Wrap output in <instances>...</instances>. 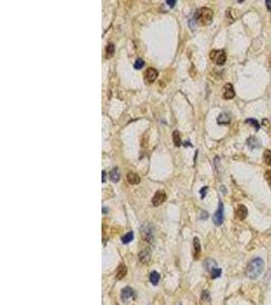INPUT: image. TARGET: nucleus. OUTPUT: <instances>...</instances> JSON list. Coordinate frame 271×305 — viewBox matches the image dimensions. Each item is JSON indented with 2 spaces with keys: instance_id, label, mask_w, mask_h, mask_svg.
<instances>
[{
  "instance_id": "1",
  "label": "nucleus",
  "mask_w": 271,
  "mask_h": 305,
  "mask_svg": "<svg viewBox=\"0 0 271 305\" xmlns=\"http://www.w3.org/2000/svg\"><path fill=\"white\" fill-rule=\"evenodd\" d=\"M263 268H264V262L262 260V258L256 257L249 262L248 267L246 268V275L250 279L255 280L262 274Z\"/></svg>"
},
{
  "instance_id": "2",
  "label": "nucleus",
  "mask_w": 271,
  "mask_h": 305,
  "mask_svg": "<svg viewBox=\"0 0 271 305\" xmlns=\"http://www.w3.org/2000/svg\"><path fill=\"white\" fill-rule=\"evenodd\" d=\"M213 18V12L210 8L202 7L196 12L195 14V20L200 24V26H208L211 23Z\"/></svg>"
},
{
  "instance_id": "3",
  "label": "nucleus",
  "mask_w": 271,
  "mask_h": 305,
  "mask_svg": "<svg viewBox=\"0 0 271 305\" xmlns=\"http://www.w3.org/2000/svg\"><path fill=\"white\" fill-rule=\"evenodd\" d=\"M209 57L217 65H224L226 60V54L224 50H212Z\"/></svg>"
},
{
  "instance_id": "4",
  "label": "nucleus",
  "mask_w": 271,
  "mask_h": 305,
  "mask_svg": "<svg viewBox=\"0 0 271 305\" xmlns=\"http://www.w3.org/2000/svg\"><path fill=\"white\" fill-rule=\"evenodd\" d=\"M141 236L144 241H146L148 243H152L153 240V233H152V228L150 225L148 224H144V225L141 227Z\"/></svg>"
},
{
  "instance_id": "5",
  "label": "nucleus",
  "mask_w": 271,
  "mask_h": 305,
  "mask_svg": "<svg viewBox=\"0 0 271 305\" xmlns=\"http://www.w3.org/2000/svg\"><path fill=\"white\" fill-rule=\"evenodd\" d=\"M213 223L215 224L216 226H219L224 222V206H222V202L219 201V205H218V210L216 211V213L213 215Z\"/></svg>"
},
{
  "instance_id": "6",
  "label": "nucleus",
  "mask_w": 271,
  "mask_h": 305,
  "mask_svg": "<svg viewBox=\"0 0 271 305\" xmlns=\"http://www.w3.org/2000/svg\"><path fill=\"white\" fill-rule=\"evenodd\" d=\"M167 199V194L164 190H157L155 196L152 197V205L155 206H159L161 203H164Z\"/></svg>"
},
{
  "instance_id": "7",
  "label": "nucleus",
  "mask_w": 271,
  "mask_h": 305,
  "mask_svg": "<svg viewBox=\"0 0 271 305\" xmlns=\"http://www.w3.org/2000/svg\"><path fill=\"white\" fill-rule=\"evenodd\" d=\"M234 89L232 84H225L224 89H222V97H224V99L226 100H229V99H233L234 97Z\"/></svg>"
},
{
  "instance_id": "8",
  "label": "nucleus",
  "mask_w": 271,
  "mask_h": 305,
  "mask_svg": "<svg viewBox=\"0 0 271 305\" xmlns=\"http://www.w3.org/2000/svg\"><path fill=\"white\" fill-rule=\"evenodd\" d=\"M150 256H151V252H150V249H149V248H143L138 254L140 262H142V263H147L149 260H150Z\"/></svg>"
},
{
  "instance_id": "9",
  "label": "nucleus",
  "mask_w": 271,
  "mask_h": 305,
  "mask_svg": "<svg viewBox=\"0 0 271 305\" xmlns=\"http://www.w3.org/2000/svg\"><path fill=\"white\" fill-rule=\"evenodd\" d=\"M157 75H159V72H157L156 69L155 68H148L146 72H145V79H146L147 81H149V83H153L155 79H156V77Z\"/></svg>"
},
{
  "instance_id": "10",
  "label": "nucleus",
  "mask_w": 271,
  "mask_h": 305,
  "mask_svg": "<svg viewBox=\"0 0 271 305\" xmlns=\"http://www.w3.org/2000/svg\"><path fill=\"white\" fill-rule=\"evenodd\" d=\"M247 215H248V210H247V207L245 206H243V205L238 206L237 210H236V217H237V219L241 220V221H242V220L246 219Z\"/></svg>"
},
{
  "instance_id": "11",
  "label": "nucleus",
  "mask_w": 271,
  "mask_h": 305,
  "mask_svg": "<svg viewBox=\"0 0 271 305\" xmlns=\"http://www.w3.org/2000/svg\"><path fill=\"white\" fill-rule=\"evenodd\" d=\"M193 247H194V258L198 259L200 257L201 254V245H200V240L198 237L194 238L193 241Z\"/></svg>"
},
{
  "instance_id": "12",
  "label": "nucleus",
  "mask_w": 271,
  "mask_h": 305,
  "mask_svg": "<svg viewBox=\"0 0 271 305\" xmlns=\"http://www.w3.org/2000/svg\"><path fill=\"white\" fill-rule=\"evenodd\" d=\"M127 180L128 182L130 183V184H138V183L140 182V177L138 176V174H136L134 172H128L127 173Z\"/></svg>"
},
{
  "instance_id": "13",
  "label": "nucleus",
  "mask_w": 271,
  "mask_h": 305,
  "mask_svg": "<svg viewBox=\"0 0 271 305\" xmlns=\"http://www.w3.org/2000/svg\"><path fill=\"white\" fill-rule=\"evenodd\" d=\"M120 177H121L120 171H119L118 168H117V167H115L114 169L111 170V172H110V179H111L112 182L117 183V182L120 180Z\"/></svg>"
},
{
  "instance_id": "14",
  "label": "nucleus",
  "mask_w": 271,
  "mask_h": 305,
  "mask_svg": "<svg viewBox=\"0 0 271 305\" xmlns=\"http://www.w3.org/2000/svg\"><path fill=\"white\" fill-rule=\"evenodd\" d=\"M133 294H134V292H133L132 288H130V287H125L123 290H122V293H121V297H122V299L124 301H126L127 299L130 298V297H132Z\"/></svg>"
},
{
  "instance_id": "15",
  "label": "nucleus",
  "mask_w": 271,
  "mask_h": 305,
  "mask_svg": "<svg viewBox=\"0 0 271 305\" xmlns=\"http://www.w3.org/2000/svg\"><path fill=\"white\" fill-rule=\"evenodd\" d=\"M230 122V118L226 113H221L217 118V123L221 125H226Z\"/></svg>"
},
{
  "instance_id": "16",
  "label": "nucleus",
  "mask_w": 271,
  "mask_h": 305,
  "mask_svg": "<svg viewBox=\"0 0 271 305\" xmlns=\"http://www.w3.org/2000/svg\"><path fill=\"white\" fill-rule=\"evenodd\" d=\"M247 145H249V148L251 150H254V149H257L260 146V144H259V140H257L255 136H251L248 138V140H247Z\"/></svg>"
},
{
  "instance_id": "17",
  "label": "nucleus",
  "mask_w": 271,
  "mask_h": 305,
  "mask_svg": "<svg viewBox=\"0 0 271 305\" xmlns=\"http://www.w3.org/2000/svg\"><path fill=\"white\" fill-rule=\"evenodd\" d=\"M115 54V45L109 43L106 47V58H112Z\"/></svg>"
},
{
  "instance_id": "18",
  "label": "nucleus",
  "mask_w": 271,
  "mask_h": 305,
  "mask_svg": "<svg viewBox=\"0 0 271 305\" xmlns=\"http://www.w3.org/2000/svg\"><path fill=\"white\" fill-rule=\"evenodd\" d=\"M127 274V268L126 267L124 266V264H121V266L118 267V270H117V274H116V278L120 280V279H122L124 278L125 276H126Z\"/></svg>"
},
{
  "instance_id": "19",
  "label": "nucleus",
  "mask_w": 271,
  "mask_h": 305,
  "mask_svg": "<svg viewBox=\"0 0 271 305\" xmlns=\"http://www.w3.org/2000/svg\"><path fill=\"white\" fill-rule=\"evenodd\" d=\"M149 281H150V283L152 285H155L156 286L157 284H159V281H160V274L155 271H153L150 272V275H149Z\"/></svg>"
},
{
  "instance_id": "20",
  "label": "nucleus",
  "mask_w": 271,
  "mask_h": 305,
  "mask_svg": "<svg viewBox=\"0 0 271 305\" xmlns=\"http://www.w3.org/2000/svg\"><path fill=\"white\" fill-rule=\"evenodd\" d=\"M133 238H134V234H133V232H128V233L126 235H124L123 237H122V242L124 244H128V243H130Z\"/></svg>"
},
{
  "instance_id": "21",
  "label": "nucleus",
  "mask_w": 271,
  "mask_h": 305,
  "mask_svg": "<svg viewBox=\"0 0 271 305\" xmlns=\"http://www.w3.org/2000/svg\"><path fill=\"white\" fill-rule=\"evenodd\" d=\"M263 159L266 165L271 166V150H266L263 155Z\"/></svg>"
},
{
  "instance_id": "22",
  "label": "nucleus",
  "mask_w": 271,
  "mask_h": 305,
  "mask_svg": "<svg viewBox=\"0 0 271 305\" xmlns=\"http://www.w3.org/2000/svg\"><path fill=\"white\" fill-rule=\"evenodd\" d=\"M173 140H174V144H175L176 146H180L181 145V140H180V135H179V132L175 130V131L173 132Z\"/></svg>"
},
{
  "instance_id": "23",
  "label": "nucleus",
  "mask_w": 271,
  "mask_h": 305,
  "mask_svg": "<svg viewBox=\"0 0 271 305\" xmlns=\"http://www.w3.org/2000/svg\"><path fill=\"white\" fill-rule=\"evenodd\" d=\"M205 266H206V268L209 271V272H211L212 270H214L216 267V262H214L213 259H208L207 262H205Z\"/></svg>"
},
{
  "instance_id": "24",
  "label": "nucleus",
  "mask_w": 271,
  "mask_h": 305,
  "mask_svg": "<svg viewBox=\"0 0 271 305\" xmlns=\"http://www.w3.org/2000/svg\"><path fill=\"white\" fill-rule=\"evenodd\" d=\"M245 123H247V124H251V125L253 126V127L256 128V130H259V128H260V125H259L258 121H257L256 119H253V118H250V119H247V120L245 121Z\"/></svg>"
},
{
  "instance_id": "25",
  "label": "nucleus",
  "mask_w": 271,
  "mask_h": 305,
  "mask_svg": "<svg viewBox=\"0 0 271 305\" xmlns=\"http://www.w3.org/2000/svg\"><path fill=\"white\" fill-rule=\"evenodd\" d=\"M210 274H211V278L212 279H216L218 277H220L221 275V270L220 268H214L211 272H210Z\"/></svg>"
},
{
  "instance_id": "26",
  "label": "nucleus",
  "mask_w": 271,
  "mask_h": 305,
  "mask_svg": "<svg viewBox=\"0 0 271 305\" xmlns=\"http://www.w3.org/2000/svg\"><path fill=\"white\" fill-rule=\"evenodd\" d=\"M144 61L141 59V58H138L136 61H135V63H134V68L135 69H141L143 66H144Z\"/></svg>"
},
{
  "instance_id": "27",
  "label": "nucleus",
  "mask_w": 271,
  "mask_h": 305,
  "mask_svg": "<svg viewBox=\"0 0 271 305\" xmlns=\"http://www.w3.org/2000/svg\"><path fill=\"white\" fill-rule=\"evenodd\" d=\"M264 177L266 179V181L268 182V184L271 188V170H267L265 171V174H264Z\"/></svg>"
},
{
  "instance_id": "28",
  "label": "nucleus",
  "mask_w": 271,
  "mask_h": 305,
  "mask_svg": "<svg viewBox=\"0 0 271 305\" xmlns=\"http://www.w3.org/2000/svg\"><path fill=\"white\" fill-rule=\"evenodd\" d=\"M207 189H208V187H203L201 190H200V193H201V198H204L205 197V195H206V192H207Z\"/></svg>"
},
{
  "instance_id": "29",
  "label": "nucleus",
  "mask_w": 271,
  "mask_h": 305,
  "mask_svg": "<svg viewBox=\"0 0 271 305\" xmlns=\"http://www.w3.org/2000/svg\"><path fill=\"white\" fill-rule=\"evenodd\" d=\"M176 3H177L176 0H173V1H170V0H168V1H167V4H168L170 7H174Z\"/></svg>"
},
{
  "instance_id": "30",
  "label": "nucleus",
  "mask_w": 271,
  "mask_h": 305,
  "mask_svg": "<svg viewBox=\"0 0 271 305\" xmlns=\"http://www.w3.org/2000/svg\"><path fill=\"white\" fill-rule=\"evenodd\" d=\"M266 5L269 10H271V0H266Z\"/></svg>"
},
{
  "instance_id": "31",
  "label": "nucleus",
  "mask_w": 271,
  "mask_h": 305,
  "mask_svg": "<svg viewBox=\"0 0 271 305\" xmlns=\"http://www.w3.org/2000/svg\"><path fill=\"white\" fill-rule=\"evenodd\" d=\"M102 174H103V179H102V182H103V183H105V181H106V172H105V171H103V172H102Z\"/></svg>"
},
{
  "instance_id": "32",
  "label": "nucleus",
  "mask_w": 271,
  "mask_h": 305,
  "mask_svg": "<svg viewBox=\"0 0 271 305\" xmlns=\"http://www.w3.org/2000/svg\"><path fill=\"white\" fill-rule=\"evenodd\" d=\"M269 64H270V66H271V56H270V60H269Z\"/></svg>"
}]
</instances>
